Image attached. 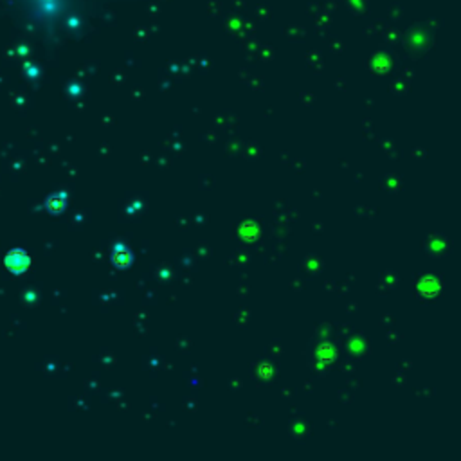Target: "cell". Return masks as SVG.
I'll list each match as a JSON object with an SVG mask.
<instances>
[{
	"label": "cell",
	"mask_w": 461,
	"mask_h": 461,
	"mask_svg": "<svg viewBox=\"0 0 461 461\" xmlns=\"http://www.w3.org/2000/svg\"><path fill=\"white\" fill-rule=\"evenodd\" d=\"M101 0H0L8 15L43 38H63L90 22Z\"/></svg>",
	"instance_id": "obj_1"
},
{
	"label": "cell",
	"mask_w": 461,
	"mask_h": 461,
	"mask_svg": "<svg viewBox=\"0 0 461 461\" xmlns=\"http://www.w3.org/2000/svg\"><path fill=\"white\" fill-rule=\"evenodd\" d=\"M114 263L121 268L128 267L130 263H132V252H130L128 249H125V247H123V249H117L116 254H114Z\"/></svg>",
	"instance_id": "obj_2"
}]
</instances>
